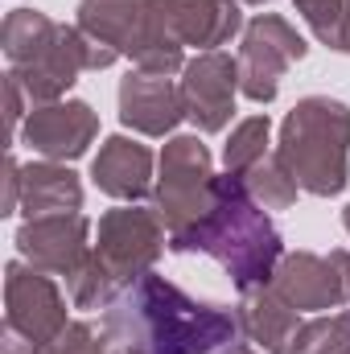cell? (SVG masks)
<instances>
[{
  "mask_svg": "<svg viewBox=\"0 0 350 354\" xmlns=\"http://www.w3.org/2000/svg\"><path fill=\"white\" fill-rule=\"evenodd\" d=\"M103 330L120 354H210L235 342L239 317L145 272L103 309Z\"/></svg>",
  "mask_w": 350,
  "mask_h": 354,
  "instance_id": "obj_1",
  "label": "cell"
},
{
  "mask_svg": "<svg viewBox=\"0 0 350 354\" xmlns=\"http://www.w3.org/2000/svg\"><path fill=\"white\" fill-rule=\"evenodd\" d=\"M174 252H206L231 272V280L248 292L264 288L276 276L280 260V231L268 223L260 202L252 198L248 181L239 174L214 177V202L210 210L190 223L185 231L169 235Z\"/></svg>",
  "mask_w": 350,
  "mask_h": 354,
  "instance_id": "obj_2",
  "label": "cell"
},
{
  "mask_svg": "<svg viewBox=\"0 0 350 354\" xmlns=\"http://www.w3.org/2000/svg\"><path fill=\"white\" fill-rule=\"evenodd\" d=\"M4 58L8 75L33 103H58L83 71H103L120 54L91 41L79 25H58L37 8H17L4 21Z\"/></svg>",
  "mask_w": 350,
  "mask_h": 354,
  "instance_id": "obj_3",
  "label": "cell"
},
{
  "mask_svg": "<svg viewBox=\"0 0 350 354\" xmlns=\"http://www.w3.org/2000/svg\"><path fill=\"white\" fill-rule=\"evenodd\" d=\"M280 165L293 181L317 198L338 194L347 185V157H350V107L330 95L301 99L280 132L276 149Z\"/></svg>",
  "mask_w": 350,
  "mask_h": 354,
  "instance_id": "obj_4",
  "label": "cell"
},
{
  "mask_svg": "<svg viewBox=\"0 0 350 354\" xmlns=\"http://www.w3.org/2000/svg\"><path fill=\"white\" fill-rule=\"evenodd\" d=\"M79 29L111 54H128L145 75H174L181 66V41L157 0H83Z\"/></svg>",
  "mask_w": 350,
  "mask_h": 354,
  "instance_id": "obj_5",
  "label": "cell"
},
{
  "mask_svg": "<svg viewBox=\"0 0 350 354\" xmlns=\"http://www.w3.org/2000/svg\"><path fill=\"white\" fill-rule=\"evenodd\" d=\"M214 202V174L210 153L198 136H177L161 153V181H157V214L169 235L198 223Z\"/></svg>",
  "mask_w": 350,
  "mask_h": 354,
  "instance_id": "obj_6",
  "label": "cell"
},
{
  "mask_svg": "<svg viewBox=\"0 0 350 354\" xmlns=\"http://www.w3.org/2000/svg\"><path fill=\"white\" fill-rule=\"evenodd\" d=\"M4 301H8V313H4V330L50 351L62 330L71 326L66 322V297L58 292L54 276L42 272V268H25V264H8V280H4Z\"/></svg>",
  "mask_w": 350,
  "mask_h": 354,
  "instance_id": "obj_7",
  "label": "cell"
},
{
  "mask_svg": "<svg viewBox=\"0 0 350 354\" xmlns=\"http://www.w3.org/2000/svg\"><path fill=\"white\" fill-rule=\"evenodd\" d=\"M165 223L157 210H140V206H120V210H107L99 218V243H95V256L103 260V268L116 276L120 288H128L132 280H140L153 260L161 256L165 248Z\"/></svg>",
  "mask_w": 350,
  "mask_h": 354,
  "instance_id": "obj_8",
  "label": "cell"
},
{
  "mask_svg": "<svg viewBox=\"0 0 350 354\" xmlns=\"http://www.w3.org/2000/svg\"><path fill=\"white\" fill-rule=\"evenodd\" d=\"M305 37L284 21V17H272L264 12L248 25L243 33V50H239V91L252 99V103H272L280 79L293 62L305 58Z\"/></svg>",
  "mask_w": 350,
  "mask_h": 354,
  "instance_id": "obj_9",
  "label": "cell"
},
{
  "mask_svg": "<svg viewBox=\"0 0 350 354\" xmlns=\"http://www.w3.org/2000/svg\"><path fill=\"white\" fill-rule=\"evenodd\" d=\"M87 231H91V223L79 210L75 214H42V218H29L17 231V252L33 268L71 280L83 268V260L91 256Z\"/></svg>",
  "mask_w": 350,
  "mask_h": 354,
  "instance_id": "obj_10",
  "label": "cell"
},
{
  "mask_svg": "<svg viewBox=\"0 0 350 354\" xmlns=\"http://www.w3.org/2000/svg\"><path fill=\"white\" fill-rule=\"evenodd\" d=\"M235 87H239V62L219 50H206L202 58H194L185 66V79H181L185 115L202 132L227 128V120L235 111Z\"/></svg>",
  "mask_w": 350,
  "mask_h": 354,
  "instance_id": "obj_11",
  "label": "cell"
},
{
  "mask_svg": "<svg viewBox=\"0 0 350 354\" xmlns=\"http://www.w3.org/2000/svg\"><path fill=\"white\" fill-rule=\"evenodd\" d=\"M25 145L46 157V161H75L87 153V145L99 136V115L79 99H58V103H37L25 124Z\"/></svg>",
  "mask_w": 350,
  "mask_h": 354,
  "instance_id": "obj_12",
  "label": "cell"
},
{
  "mask_svg": "<svg viewBox=\"0 0 350 354\" xmlns=\"http://www.w3.org/2000/svg\"><path fill=\"white\" fill-rule=\"evenodd\" d=\"M272 288L301 313H322V309H342L350 301L342 268L334 256H313V252H293L284 256Z\"/></svg>",
  "mask_w": 350,
  "mask_h": 354,
  "instance_id": "obj_13",
  "label": "cell"
},
{
  "mask_svg": "<svg viewBox=\"0 0 350 354\" xmlns=\"http://www.w3.org/2000/svg\"><path fill=\"white\" fill-rule=\"evenodd\" d=\"M185 115L181 87L169 83V75H128L120 83V120L145 136H165L177 120Z\"/></svg>",
  "mask_w": 350,
  "mask_h": 354,
  "instance_id": "obj_14",
  "label": "cell"
},
{
  "mask_svg": "<svg viewBox=\"0 0 350 354\" xmlns=\"http://www.w3.org/2000/svg\"><path fill=\"white\" fill-rule=\"evenodd\" d=\"M239 330H243L264 354H297L301 309H293L272 284L248 288V292H243V305H239Z\"/></svg>",
  "mask_w": 350,
  "mask_h": 354,
  "instance_id": "obj_15",
  "label": "cell"
},
{
  "mask_svg": "<svg viewBox=\"0 0 350 354\" xmlns=\"http://www.w3.org/2000/svg\"><path fill=\"white\" fill-rule=\"evenodd\" d=\"M91 177L107 198L136 202L153 189V153L128 136H111V140H103V149L91 165Z\"/></svg>",
  "mask_w": 350,
  "mask_h": 354,
  "instance_id": "obj_16",
  "label": "cell"
},
{
  "mask_svg": "<svg viewBox=\"0 0 350 354\" xmlns=\"http://www.w3.org/2000/svg\"><path fill=\"white\" fill-rule=\"evenodd\" d=\"M165 25L174 29L181 46L214 50L239 29V4L235 0H157Z\"/></svg>",
  "mask_w": 350,
  "mask_h": 354,
  "instance_id": "obj_17",
  "label": "cell"
},
{
  "mask_svg": "<svg viewBox=\"0 0 350 354\" xmlns=\"http://www.w3.org/2000/svg\"><path fill=\"white\" fill-rule=\"evenodd\" d=\"M21 206L29 218H42V214H75L83 206V185L79 177L71 174L66 165L58 161H29L21 165Z\"/></svg>",
  "mask_w": 350,
  "mask_h": 354,
  "instance_id": "obj_18",
  "label": "cell"
},
{
  "mask_svg": "<svg viewBox=\"0 0 350 354\" xmlns=\"http://www.w3.org/2000/svg\"><path fill=\"white\" fill-rule=\"evenodd\" d=\"M264 157H268V115H248L243 124H235L227 149H223V161L231 174H248L256 169Z\"/></svg>",
  "mask_w": 350,
  "mask_h": 354,
  "instance_id": "obj_19",
  "label": "cell"
},
{
  "mask_svg": "<svg viewBox=\"0 0 350 354\" xmlns=\"http://www.w3.org/2000/svg\"><path fill=\"white\" fill-rule=\"evenodd\" d=\"M243 181H248L252 198L264 202V206H272V210L293 206V202H297V189H301V185L293 181V174L280 165V157H264L256 169H248V174H243Z\"/></svg>",
  "mask_w": 350,
  "mask_h": 354,
  "instance_id": "obj_20",
  "label": "cell"
},
{
  "mask_svg": "<svg viewBox=\"0 0 350 354\" xmlns=\"http://www.w3.org/2000/svg\"><path fill=\"white\" fill-rule=\"evenodd\" d=\"M297 354H350V309L301 326Z\"/></svg>",
  "mask_w": 350,
  "mask_h": 354,
  "instance_id": "obj_21",
  "label": "cell"
},
{
  "mask_svg": "<svg viewBox=\"0 0 350 354\" xmlns=\"http://www.w3.org/2000/svg\"><path fill=\"white\" fill-rule=\"evenodd\" d=\"M297 12L305 17V25L338 50V37H342V17H347V0H297Z\"/></svg>",
  "mask_w": 350,
  "mask_h": 354,
  "instance_id": "obj_22",
  "label": "cell"
},
{
  "mask_svg": "<svg viewBox=\"0 0 350 354\" xmlns=\"http://www.w3.org/2000/svg\"><path fill=\"white\" fill-rule=\"evenodd\" d=\"M21 83L8 75V128H12V136H17V128H21Z\"/></svg>",
  "mask_w": 350,
  "mask_h": 354,
  "instance_id": "obj_23",
  "label": "cell"
},
{
  "mask_svg": "<svg viewBox=\"0 0 350 354\" xmlns=\"http://www.w3.org/2000/svg\"><path fill=\"white\" fill-rule=\"evenodd\" d=\"M338 50L350 54V0H347V17H342V37H338Z\"/></svg>",
  "mask_w": 350,
  "mask_h": 354,
  "instance_id": "obj_24",
  "label": "cell"
},
{
  "mask_svg": "<svg viewBox=\"0 0 350 354\" xmlns=\"http://www.w3.org/2000/svg\"><path fill=\"white\" fill-rule=\"evenodd\" d=\"M223 354H264V351H252V346H239V342H231Z\"/></svg>",
  "mask_w": 350,
  "mask_h": 354,
  "instance_id": "obj_25",
  "label": "cell"
},
{
  "mask_svg": "<svg viewBox=\"0 0 350 354\" xmlns=\"http://www.w3.org/2000/svg\"><path fill=\"white\" fill-rule=\"evenodd\" d=\"M342 223H347V231H350V206H347V214H342Z\"/></svg>",
  "mask_w": 350,
  "mask_h": 354,
  "instance_id": "obj_26",
  "label": "cell"
},
{
  "mask_svg": "<svg viewBox=\"0 0 350 354\" xmlns=\"http://www.w3.org/2000/svg\"><path fill=\"white\" fill-rule=\"evenodd\" d=\"M248 4H264V0H248Z\"/></svg>",
  "mask_w": 350,
  "mask_h": 354,
  "instance_id": "obj_27",
  "label": "cell"
}]
</instances>
